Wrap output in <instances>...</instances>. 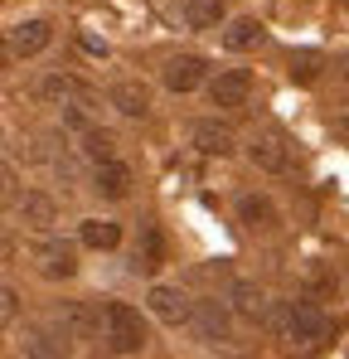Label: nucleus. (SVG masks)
Returning <instances> with one entry per match:
<instances>
[{
  "label": "nucleus",
  "mask_w": 349,
  "mask_h": 359,
  "mask_svg": "<svg viewBox=\"0 0 349 359\" xmlns=\"http://www.w3.org/2000/svg\"><path fill=\"white\" fill-rule=\"evenodd\" d=\"M228 301H233V311H238L242 320H267V316H272V301H267V292H262L257 282H233Z\"/></svg>",
  "instance_id": "nucleus-15"
},
{
  "label": "nucleus",
  "mask_w": 349,
  "mask_h": 359,
  "mask_svg": "<svg viewBox=\"0 0 349 359\" xmlns=\"http://www.w3.org/2000/svg\"><path fill=\"white\" fill-rule=\"evenodd\" d=\"M267 39V29L257 25V20H233L228 29H224V49H233V54H247V49H257Z\"/></svg>",
  "instance_id": "nucleus-17"
},
{
  "label": "nucleus",
  "mask_w": 349,
  "mask_h": 359,
  "mask_svg": "<svg viewBox=\"0 0 349 359\" xmlns=\"http://www.w3.org/2000/svg\"><path fill=\"white\" fill-rule=\"evenodd\" d=\"M20 219L34 224V229L54 224V199H49V194H25V199H20Z\"/></svg>",
  "instance_id": "nucleus-20"
},
{
  "label": "nucleus",
  "mask_w": 349,
  "mask_h": 359,
  "mask_svg": "<svg viewBox=\"0 0 349 359\" xmlns=\"http://www.w3.org/2000/svg\"><path fill=\"white\" fill-rule=\"evenodd\" d=\"M83 156L97 165V161H112L116 156V141L107 136V131H83Z\"/></svg>",
  "instance_id": "nucleus-21"
},
{
  "label": "nucleus",
  "mask_w": 349,
  "mask_h": 359,
  "mask_svg": "<svg viewBox=\"0 0 349 359\" xmlns=\"http://www.w3.org/2000/svg\"><path fill=\"white\" fill-rule=\"evenodd\" d=\"M330 131H335L340 141H349V117H335V121H330Z\"/></svg>",
  "instance_id": "nucleus-24"
},
{
  "label": "nucleus",
  "mask_w": 349,
  "mask_h": 359,
  "mask_svg": "<svg viewBox=\"0 0 349 359\" xmlns=\"http://www.w3.org/2000/svg\"><path fill=\"white\" fill-rule=\"evenodd\" d=\"M39 97L54 102V107H73V102H88L93 93L78 78H68V73H49V78H39Z\"/></svg>",
  "instance_id": "nucleus-14"
},
{
  "label": "nucleus",
  "mask_w": 349,
  "mask_h": 359,
  "mask_svg": "<svg viewBox=\"0 0 349 359\" xmlns=\"http://www.w3.org/2000/svg\"><path fill=\"white\" fill-rule=\"evenodd\" d=\"M238 224L252 229V233H272V229H282V209L267 194H242L238 199Z\"/></svg>",
  "instance_id": "nucleus-10"
},
{
  "label": "nucleus",
  "mask_w": 349,
  "mask_h": 359,
  "mask_svg": "<svg viewBox=\"0 0 349 359\" xmlns=\"http://www.w3.org/2000/svg\"><path fill=\"white\" fill-rule=\"evenodd\" d=\"M49 44H54V25L49 20H20V25H10V39H5L10 59H34Z\"/></svg>",
  "instance_id": "nucleus-5"
},
{
  "label": "nucleus",
  "mask_w": 349,
  "mask_h": 359,
  "mask_svg": "<svg viewBox=\"0 0 349 359\" xmlns=\"http://www.w3.org/2000/svg\"><path fill=\"white\" fill-rule=\"evenodd\" d=\"M146 311H151L160 325H184V320H194L189 297H184L179 287H165V282H156V287L146 292Z\"/></svg>",
  "instance_id": "nucleus-6"
},
{
  "label": "nucleus",
  "mask_w": 349,
  "mask_h": 359,
  "mask_svg": "<svg viewBox=\"0 0 349 359\" xmlns=\"http://www.w3.org/2000/svg\"><path fill=\"white\" fill-rule=\"evenodd\" d=\"M247 161H252L257 170H267V175L291 170V151H287V141H282V131H277V126H257V131L247 136Z\"/></svg>",
  "instance_id": "nucleus-2"
},
{
  "label": "nucleus",
  "mask_w": 349,
  "mask_h": 359,
  "mask_svg": "<svg viewBox=\"0 0 349 359\" xmlns=\"http://www.w3.org/2000/svg\"><path fill=\"white\" fill-rule=\"evenodd\" d=\"M189 141H194V151H204V156H233V151H238V136H233V126H224V121H194Z\"/></svg>",
  "instance_id": "nucleus-13"
},
{
  "label": "nucleus",
  "mask_w": 349,
  "mask_h": 359,
  "mask_svg": "<svg viewBox=\"0 0 349 359\" xmlns=\"http://www.w3.org/2000/svg\"><path fill=\"white\" fill-rule=\"evenodd\" d=\"M15 316H20V292H15V287H5V292H0V320L10 325Z\"/></svg>",
  "instance_id": "nucleus-23"
},
{
  "label": "nucleus",
  "mask_w": 349,
  "mask_h": 359,
  "mask_svg": "<svg viewBox=\"0 0 349 359\" xmlns=\"http://www.w3.org/2000/svg\"><path fill=\"white\" fill-rule=\"evenodd\" d=\"M291 78H296V83H315V78H320V54H310V49L291 54Z\"/></svg>",
  "instance_id": "nucleus-22"
},
{
  "label": "nucleus",
  "mask_w": 349,
  "mask_h": 359,
  "mask_svg": "<svg viewBox=\"0 0 349 359\" xmlns=\"http://www.w3.org/2000/svg\"><path fill=\"white\" fill-rule=\"evenodd\" d=\"M107 102H112L121 117H146L151 112V88L136 83V78H121V83L107 88Z\"/></svg>",
  "instance_id": "nucleus-12"
},
{
  "label": "nucleus",
  "mask_w": 349,
  "mask_h": 359,
  "mask_svg": "<svg viewBox=\"0 0 349 359\" xmlns=\"http://www.w3.org/2000/svg\"><path fill=\"white\" fill-rule=\"evenodd\" d=\"M194 325H199V340H209V345L228 340V311L219 301H199L194 306Z\"/></svg>",
  "instance_id": "nucleus-16"
},
{
  "label": "nucleus",
  "mask_w": 349,
  "mask_h": 359,
  "mask_svg": "<svg viewBox=\"0 0 349 359\" xmlns=\"http://www.w3.org/2000/svg\"><path fill=\"white\" fill-rule=\"evenodd\" d=\"M209 97H214V107H224V112L247 107V97H252V73H247V68H224V73L209 83Z\"/></svg>",
  "instance_id": "nucleus-7"
},
{
  "label": "nucleus",
  "mask_w": 349,
  "mask_h": 359,
  "mask_svg": "<svg viewBox=\"0 0 349 359\" xmlns=\"http://www.w3.org/2000/svg\"><path fill=\"white\" fill-rule=\"evenodd\" d=\"M160 267H165V233H160L156 219H141L136 243H131V272L136 277H156Z\"/></svg>",
  "instance_id": "nucleus-3"
},
{
  "label": "nucleus",
  "mask_w": 349,
  "mask_h": 359,
  "mask_svg": "<svg viewBox=\"0 0 349 359\" xmlns=\"http://www.w3.org/2000/svg\"><path fill=\"white\" fill-rule=\"evenodd\" d=\"M184 20L194 29H214L224 20V0H184Z\"/></svg>",
  "instance_id": "nucleus-19"
},
{
  "label": "nucleus",
  "mask_w": 349,
  "mask_h": 359,
  "mask_svg": "<svg viewBox=\"0 0 349 359\" xmlns=\"http://www.w3.org/2000/svg\"><path fill=\"white\" fill-rule=\"evenodd\" d=\"M34 262H39V272L44 277H54V282H63V277H73L78 272V248L63 238H39L34 243Z\"/></svg>",
  "instance_id": "nucleus-8"
},
{
  "label": "nucleus",
  "mask_w": 349,
  "mask_h": 359,
  "mask_svg": "<svg viewBox=\"0 0 349 359\" xmlns=\"http://www.w3.org/2000/svg\"><path fill=\"white\" fill-rule=\"evenodd\" d=\"M78 238H83V248L107 252V248H116V243H121V224H112V219H83Z\"/></svg>",
  "instance_id": "nucleus-18"
},
{
  "label": "nucleus",
  "mask_w": 349,
  "mask_h": 359,
  "mask_svg": "<svg viewBox=\"0 0 349 359\" xmlns=\"http://www.w3.org/2000/svg\"><path fill=\"white\" fill-rule=\"evenodd\" d=\"M160 78H165V88H170V93H194V88L209 78V63L199 59V54H174V59L165 63V73H160Z\"/></svg>",
  "instance_id": "nucleus-11"
},
{
  "label": "nucleus",
  "mask_w": 349,
  "mask_h": 359,
  "mask_svg": "<svg viewBox=\"0 0 349 359\" xmlns=\"http://www.w3.org/2000/svg\"><path fill=\"white\" fill-rule=\"evenodd\" d=\"M93 194L97 199H107V204H116V199H126L131 194V165L126 161H97L93 165Z\"/></svg>",
  "instance_id": "nucleus-9"
},
{
  "label": "nucleus",
  "mask_w": 349,
  "mask_h": 359,
  "mask_svg": "<svg viewBox=\"0 0 349 359\" xmlns=\"http://www.w3.org/2000/svg\"><path fill=\"white\" fill-rule=\"evenodd\" d=\"M97 325H102V345H107L112 355H141V350H146V340H151V330H146L141 311H136V306H126V301H107Z\"/></svg>",
  "instance_id": "nucleus-1"
},
{
  "label": "nucleus",
  "mask_w": 349,
  "mask_h": 359,
  "mask_svg": "<svg viewBox=\"0 0 349 359\" xmlns=\"http://www.w3.org/2000/svg\"><path fill=\"white\" fill-rule=\"evenodd\" d=\"M287 335L296 345H325L330 335V316L315 301H291L287 306Z\"/></svg>",
  "instance_id": "nucleus-4"
}]
</instances>
